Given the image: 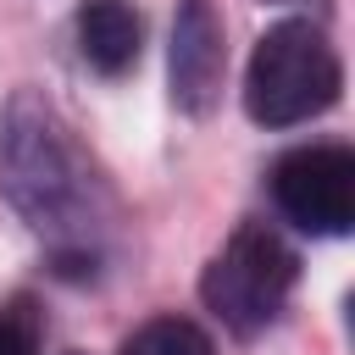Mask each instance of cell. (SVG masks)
I'll return each mask as SVG.
<instances>
[{
    "instance_id": "obj_1",
    "label": "cell",
    "mask_w": 355,
    "mask_h": 355,
    "mask_svg": "<svg viewBox=\"0 0 355 355\" xmlns=\"http://www.w3.org/2000/svg\"><path fill=\"white\" fill-rule=\"evenodd\" d=\"M0 189L22 211V222L50 239L61 261H94L105 222H111V189L72 139V128L55 116L50 100L17 94L0 122Z\"/></svg>"
},
{
    "instance_id": "obj_2",
    "label": "cell",
    "mask_w": 355,
    "mask_h": 355,
    "mask_svg": "<svg viewBox=\"0 0 355 355\" xmlns=\"http://www.w3.org/2000/svg\"><path fill=\"white\" fill-rule=\"evenodd\" d=\"M338 89H344V67H338V50L327 44V33L316 22L283 17L255 39L250 72H244L250 122H261V128L311 122V116L333 111Z\"/></svg>"
},
{
    "instance_id": "obj_3",
    "label": "cell",
    "mask_w": 355,
    "mask_h": 355,
    "mask_svg": "<svg viewBox=\"0 0 355 355\" xmlns=\"http://www.w3.org/2000/svg\"><path fill=\"white\" fill-rule=\"evenodd\" d=\"M294 283H300V255L283 244V233L266 222H239L227 244L211 255L200 277V300L233 338H255L283 316Z\"/></svg>"
},
{
    "instance_id": "obj_4",
    "label": "cell",
    "mask_w": 355,
    "mask_h": 355,
    "mask_svg": "<svg viewBox=\"0 0 355 355\" xmlns=\"http://www.w3.org/2000/svg\"><path fill=\"white\" fill-rule=\"evenodd\" d=\"M277 211L316 239H344L355 227V150L344 144H300L272 166Z\"/></svg>"
},
{
    "instance_id": "obj_5",
    "label": "cell",
    "mask_w": 355,
    "mask_h": 355,
    "mask_svg": "<svg viewBox=\"0 0 355 355\" xmlns=\"http://www.w3.org/2000/svg\"><path fill=\"white\" fill-rule=\"evenodd\" d=\"M172 105L189 116H205L222 100V72H227V44H222V17L211 0H178L172 17Z\"/></svg>"
},
{
    "instance_id": "obj_6",
    "label": "cell",
    "mask_w": 355,
    "mask_h": 355,
    "mask_svg": "<svg viewBox=\"0 0 355 355\" xmlns=\"http://www.w3.org/2000/svg\"><path fill=\"white\" fill-rule=\"evenodd\" d=\"M78 55L100 72V78H122L133 61H139V44H144V22L128 0H83L78 17Z\"/></svg>"
},
{
    "instance_id": "obj_7",
    "label": "cell",
    "mask_w": 355,
    "mask_h": 355,
    "mask_svg": "<svg viewBox=\"0 0 355 355\" xmlns=\"http://www.w3.org/2000/svg\"><path fill=\"white\" fill-rule=\"evenodd\" d=\"M116 355H216V344H211V333H205L200 322H189V316H150V322H139V327L122 338Z\"/></svg>"
},
{
    "instance_id": "obj_8",
    "label": "cell",
    "mask_w": 355,
    "mask_h": 355,
    "mask_svg": "<svg viewBox=\"0 0 355 355\" xmlns=\"http://www.w3.org/2000/svg\"><path fill=\"white\" fill-rule=\"evenodd\" d=\"M0 355H39V316L22 300L0 305Z\"/></svg>"
}]
</instances>
